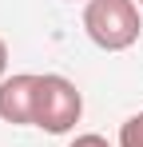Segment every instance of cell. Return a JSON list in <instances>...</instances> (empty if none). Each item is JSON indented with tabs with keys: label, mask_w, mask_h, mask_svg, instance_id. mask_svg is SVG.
<instances>
[{
	"label": "cell",
	"mask_w": 143,
	"mask_h": 147,
	"mask_svg": "<svg viewBox=\"0 0 143 147\" xmlns=\"http://www.w3.org/2000/svg\"><path fill=\"white\" fill-rule=\"evenodd\" d=\"M84 115V96L68 76H40L36 84V127L48 135H68Z\"/></svg>",
	"instance_id": "cell-2"
},
{
	"label": "cell",
	"mask_w": 143,
	"mask_h": 147,
	"mask_svg": "<svg viewBox=\"0 0 143 147\" xmlns=\"http://www.w3.org/2000/svg\"><path fill=\"white\" fill-rule=\"evenodd\" d=\"M84 32L95 48L123 52L139 40L143 16L135 0H88L84 4Z\"/></svg>",
	"instance_id": "cell-1"
},
{
	"label": "cell",
	"mask_w": 143,
	"mask_h": 147,
	"mask_svg": "<svg viewBox=\"0 0 143 147\" xmlns=\"http://www.w3.org/2000/svg\"><path fill=\"white\" fill-rule=\"evenodd\" d=\"M68 147H111V143H107L103 135H95V131H88V135H76V139H72Z\"/></svg>",
	"instance_id": "cell-5"
},
{
	"label": "cell",
	"mask_w": 143,
	"mask_h": 147,
	"mask_svg": "<svg viewBox=\"0 0 143 147\" xmlns=\"http://www.w3.org/2000/svg\"><path fill=\"white\" fill-rule=\"evenodd\" d=\"M4 72H8V44H4V36H0V80H4Z\"/></svg>",
	"instance_id": "cell-6"
},
{
	"label": "cell",
	"mask_w": 143,
	"mask_h": 147,
	"mask_svg": "<svg viewBox=\"0 0 143 147\" xmlns=\"http://www.w3.org/2000/svg\"><path fill=\"white\" fill-rule=\"evenodd\" d=\"M36 84H40V76L32 72L0 80V119L4 123H12V127L36 123Z\"/></svg>",
	"instance_id": "cell-3"
},
{
	"label": "cell",
	"mask_w": 143,
	"mask_h": 147,
	"mask_svg": "<svg viewBox=\"0 0 143 147\" xmlns=\"http://www.w3.org/2000/svg\"><path fill=\"white\" fill-rule=\"evenodd\" d=\"M119 147H143V111L119 127Z\"/></svg>",
	"instance_id": "cell-4"
},
{
	"label": "cell",
	"mask_w": 143,
	"mask_h": 147,
	"mask_svg": "<svg viewBox=\"0 0 143 147\" xmlns=\"http://www.w3.org/2000/svg\"><path fill=\"white\" fill-rule=\"evenodd\" d=\"M139 8H143V0H139Z\"/></svg>",
	"instance_id": "cell-7"
}]
</instances>
